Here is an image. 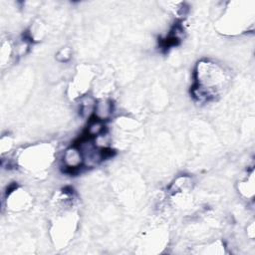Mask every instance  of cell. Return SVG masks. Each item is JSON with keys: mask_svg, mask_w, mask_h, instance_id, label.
I'll return each mask as SVG.
<instances>
[{"mask_svg": "<svg viewBox=\"0 0 255 255\" xmlns=\"http://www.w3.org/2000/svg\"><path fill=\"white\" fill-rule=\"evenodd\" d=\"M248 2H230L223 12L218 25L220 31L225 34L234 35L244 33L248 30L247 22L253 23V7L247 8Z\"/></svg>", "mask_w": 255, "mask_h": 255, "instance_id": "obj_2", "label": "cell"}, {"mask_svg": "<svg viewBox=\"0 0 255 255\" xmlns=\"http://www.w3.org/2000/svg\"><path fill=\"white\" fill-rule=\"evenodd\" d=\"M54 160V148L48 143H37L24 148L17 157V163L31 172H41Z\"/></svg>", "mask_w": 255, "mask_h": 255, "instance_id": "obj_3", "label": "cell"}, {"mask_svg": "<svg viewBox=\"0 0 255 255\" xmlns=\"http://www.w3.org/2000/svg\"><path fill=\"white\" fill-rule=\"evenodd\" d=\"M30 196L29 194L23 190L22 188L18 187L17 184H12L9 186L6 192V205L7 208L19 211L25 209L30 203Z\"/></svg>", "mask_w": 255, "mask_h": 255, "instance_id": "obj_5", "label": "cell"}, {"mask_svg": "<svg viewBox=\"0 0 255 255\" xmlns=\"http://www.w3.org/2000/svg\"><path fill=\"white\" fill-rule=\"evenodd\" d=\"M91 82V72L89 70H84L82 72H78L75 76L74 82L71 84L72 95L73 97H83L82 95L87 92L89 89Z\"/></svg>", "mask_w": 255, "mask_h": 255, "instance_id": "obj_6", "label": "cell"}, {"mask_svg": "<svg viewBox=\"0 0 255 255\" xmlns=\"http://www.w3.org/2000/svg\"><path fill=\"white\" fill-rule=\"evenodd\" d=\"M71 56H72V50L70 47H65V48H62L58 54L56 55V58L59 62H62V63H66L68 62L70 59H71Z\"/></svg>", "mask_w": 255, "mask_h": 255, "instance_id": "obj_8", "label": "cell"}, {"mask_svg": "<svg viewBox=\"0 0 255 255\" xmlns=\"http://www.w3.org/2000/svg\"><path fill=\"white\" fill-rule=\"evenodd\" d=\"M254 180H253V171L247 176V179L240 184V192L245 196V197H252L254 193Z\"/></svg>", "mask_w": 255, "mask_h": 255, "instance_id": "obj_7", "label": "cell"}, {"mask_svg": "<svg viewBox=\"0 0 255 255\" xmlns=\"http://www.w3.org/2000/svg\"><path fill=\"white\" fill-rule=\"evenodd\" d=\"M225 69L210 60H201L194 70L191 95L195 101L206 103L216 99L228 84Z\"/></svg>", "mask_w": 255, "mask_h": 255, "instance_id": "obj_1", "label": "cell"}, {"mask_svg": "<svg viewBox=\"0 0 255 255\" xmlns=\"http://www.w3.org/2000/svg\"><path fill=\"white\" fill-rule=\"evenodd\" d=\"M62 162L65 172L69 174H76L86 166L83 151L74 143L65 150Z\"/></svg>", "mask_w": 255, "mask_h": 255, "instance_id": "obj_4", "label": "cell"}]
</instances>
